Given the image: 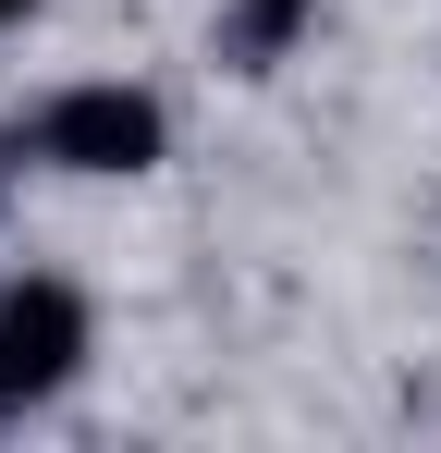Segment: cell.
<instances>
[{
	"label": "cell",
	"instance_id": "6da1fadb",
	"mask_svg": "<svg viewBox=\"0 0 441 453\" xmlns=\"http://www.w3.org/2000/svg\"><path fill=\"white\" fill-rule=\"evenodd\" d=\"M25 148L50 159V172H74V184H135V172L172 159V111L147 86H123V74H86V86H50L37 98Z\"/></svg>",
	"mask_w": 441,
	"mask_h": 453
},
{
	"label": "cell",
	"instance_id": "277c9868",
	"mask_svg": "<svg viewBox=\"0 0 441 453\" xmlns=\"http://www.w3.org/2000/svg\"><path fill=\"white\" fill-rule=\"evenodd\" d=\"M25 12H37V0H0V37H12V25H25Z\"/></svg>",
	"mask_w": 441,
	"mask_h": 453
},
{
	"label": "cell",
	"instance_id": "3957f363",
	"mask_svg": "<svg viewBox=\"0 0 441 453\" xmlns=\"http://www.w3.org/2000/svg\"><path fill=\"white\" fill-rule=\"evenodd\" d=\"M306 37H319V0H220L209 62H220V74H282Z\"/></svg>",
	"mask_w": 441,
	"mask_h": 453
},
{
	"label": "cell",
	"instance_id": "7a4b0ae2",
	"mask_svg": "<svg viewBox=\"0 0 441 453\" xmlns=\"http://www.w3.org/2000/svg\"><path fill=\"white\" fill-rule=\"evenodd\" d=\"M86 343H98V319L74 282H0V417H25V404H50L74 368H86Z\"/></svg>",
	"mask_w": 441,
	"mask_h": 453
}]
</instances>
